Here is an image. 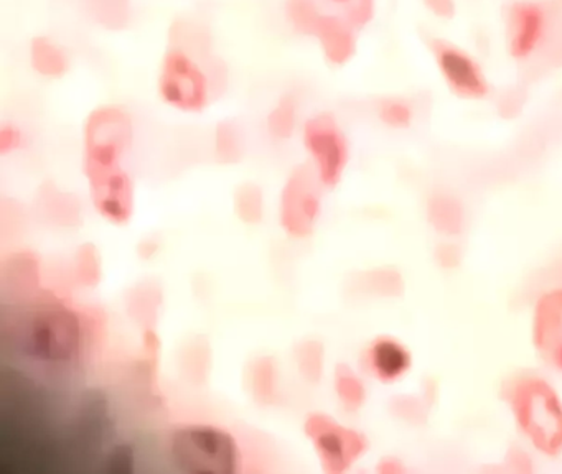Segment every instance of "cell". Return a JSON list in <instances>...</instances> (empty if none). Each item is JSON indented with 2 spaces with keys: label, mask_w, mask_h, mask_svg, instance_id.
<instances>
[{
  "label": "cell",
  "mask_w": 562,
  "mask_h": 474,
  "mask_svg": "<svg viewBox=\"0 0 562 474\" xmlns=\"http://www.w3.org/2000/svg\"><path fill=\"white\" fill-rule=\"evenodd\" d=\"M4 341L22 361L45 371L74 368L87 348V328L77 309L48 295L24 300L4 325Z\"/></svg>",
  "instance_id": "obj_1"
},
{
  "label": "cell",
  "mask_w": 562,
  "mask_h": 474,
  "mask_svg": "<svg viewBox=\"0 0 562 474\" xmlns=\"http://www.w3.org/2000/svg\"><path fill=\"white\" fill-rule=\"evenodd\" d=\"M225 81V66L215 56L202 58L182 46L170 45L160 59L157 91L176 111L200 114Z\"/></svg>",
  "instance_id": "obj_2"
},
{
  "label": "cell",
  "mask_w": 562,
  "mask_h": 474,
  "mask_svg": "<svg viewBox=\"0 0 562 474\" xmlns=\"http://www.w3.org/2000/svg\"><path fill=\"white\" fill-rule=\"evenodd\" d=\"M167 451L173 467L187 474H235L243 461L238 440L233 433L209 424L173 428Z\"/></svg>",
  "instance_id": "obj_3"
},
{
  "label": "cell",
  "mask_w": 562,
  "mask_h": 474,
  "mask_svg": "<svg viewBox=\"0 0 562 474\" xmlns=\"http://www.w3.org/2000/svg\"><path fill=\"white\" fill-rule=\"evenodd\" d=\"M509 407L529 443L548 456L562 451V400L548 381L522 375L508 391Z\"/></svg>",
  "instance_id": "obj_4"
},
{
  "label": "cell",
  "mask_w": 562,
  "mask_h": 474,
  "mask_svg": "<svg viewBox=\"0 0 562 474\" xmlns=\"http://www.w3.org/2000/svg\"><path fill=\"white\" fill-rule=\"evenodd\" d=\"M134 144V121L126 109L100 105L87 117L83 127L85 177L117 170Z\"/></svg>",
  "instance_id": "obj_5"
},
{
  "label": "cell",
  "mask_w": 562,
  "mask_h": 474,
  "mask_svg": "<svg viewBox=\"0 0 562 474\" xmlns=\"http://www.w3.org/2000/svg\"><path fill=\"white\" fill-rule=\"evenodd\" d=\"M302 142L322 184L337 187L350 161V145L335 115L330 112L311 115L302 127Z\"/></svg>",
  "instance_id": "obj_6"
},
{
  "label": "cell",
  "mask_w": 562,
  "mask_h": 474,
  "mask_svg": "<svg viewBox=\"0 0 562 474\" xmlns=\"http://www.w3.org/2000/svg\"><path fill=\"white\" fill-rule=\"evenodd\" d=\"M322 181L311 163L297 165L285 178L279 200L282 229L295 239L314 234L322 211Z\"/></svg>",
  "instance_id": "obj_7"
},
{
  "label": "cell",
  "mask_w": 562,
  "mask_h": 474,
  "mask_svg": "<svg viewBox=\"0 0 562 474\" xmlns=\"http://www.w3.org/2000/svg\"><path fill=\"white\" fill-rule=\"evenodd\" d=\"M304 431L328 474L345 473L368 450L363 433L338 424L334 417L322 411H314L305 418Z\"/></svg>",
  "instance_id": "obj_8"
},
{
  "label": "cell",
  "mask_w": 562,
  "mask_h": 474,
  "mask_svg": "<svg viewBox=\"0 0 562 474\" xmlns=\"http://www.w3.org/2000/svg\"><path fill=\"white\" fill-rule=\"evenodd\" d=\"M91 201L101 216L126 224L134 214V183L126 168L88 177Z\"/></svg>",
  "instance_id": "obj_9"
},
{
  "label": "cell",
  "mask_w": 562,
  "mask_h": 474,
  "mask_svg": "<svg viewBox=\"0 0 562 474\" xmlns=\"http://www.w3.org/2000/svg\"><path fill=\"white\" fill-rule=\"evenodd\" d=\"M532 342L542 361L562 372V289L544 293L536 303Z\"/></svg>",
  "instance_id": "obj_10"
},
{
  "label": "cell",
  "mask_w": 562,
  "mask_h": 474,
  "mask_svg": "<svg viewBox=\"0 0 562 474\" xmlns=\"http://www.w3.org/2000/svg\"><path fill=\"white\" fill-rule=\"evenodd\" d=\"M437 66L449 88L460 98L482 99L488 94V81L482 66L463 49L450 45L436 48Z\"/></svg>",
  "instance_id": "obj_11"
},
{
  "label": "cell",
  "mask_w": 562,
  "mask_h": 474,
  "mask_svg": "<svg viewBox=\"0 0 562 474\" xmlns=\"http://www.w3.org/2000/svg\"><path fill=\"white\" fill-rule=\"evenodd\" d=\"M546 29L548 20L539 3L528 0L513 3L508 16V52L512 58H529L544 40Z\"/></svg>",
  "instance_id": "obj_12"
},
{
  "label": "cell",
  "mask_w": 562,
  "mask_h": 474,
  "mask_svg": "<svg viewBox=\"0 0 562 474\" xmlns=\"http://www.w3.org/2000/svg\"><path fill=\"white\" fill-rule=\"evenodd\" d=\"M308 38L317 42L325 61L337 68L350 63L357 53V29L340 13L324 10Z\"/></svg>",
  "instance_id": "obj_13"
},
{
  "label": "cell",
  "mask_w": 562,
  "mask_h": 474,
  "mask_svg": "<svg viewBox=\"0 0 562 474\" xmlns=\"http://www.w3.org/2000/svg\"><path fill=\"white\" fill-rule=\"evenodd\" d=\"M364 361H367L368 371L378 381L394 382L409 371L413 359L406 346L401 345L396 339L383 336L371 342Z\"/></svg>",
  "instance_id": "obj_14"
},
{
  "label": "cell",
  "mask_w": 562,
  "mask_h": 474,
  "mask_svg": "<svg viewBox=\"0 0 562 474\" xmlns=\"http://www.w3.org/2000/svg\"><path fill=\"white\" fill-rule=\"evenodd\" d=\"M29 65L41 78H64L70 69V56L57 40L37 35L29 45Z\"/></svg>",
  "instance_id": "obj_15"
},
{
  "label": "cell",
  "mask_w": 562,
  "mask_h": 474,
  "mask_svg": "<svg viewBox=\"0 0 562 474\" xmlns=\"http://www.w3.org/2000/svg\"><path fill=\"white\" fill-rule=\"evenodd\" d=\"M248 387L252 400L262 407L278 402L279 365L272 356H259L252 359L248 368Z\"/></svg>",
  "instance_id": "obj_16"
},
{
  "label": "cell",
  "mask_w": 562,
  "mask_h": 474,
  "mask_svg": "<svg viewBox=\"0 0 562 474\" xmlns=\"http://www.w3.org/2000/svg\"><path fill=\"white\" fill-rule=\"evenodd\" d=\"M162 292L154 282H140L130 290L126 298V308L131 318L143 329L156 326L159 316Z\"/></svg>",
  "instance_id": "obj_17"
},
{
  "label": "cell",
  "mask_w": 562,
  "mask_h": 474,
  "mask_svg": "<svg viewBox=\"0 0 562 474\" xmlns=\"http://www.w3.org/2000/svg\"><path fill=\"white\" fill-rule=\"evenodd\" d=\"M212 368V349L209 341L196 336L182 346L179 352V369L190 384H205Z\"/></svg>",
  "instance_id": "obj_18"
},
{
  "label": "cell",
  "mask_w": 562,
  "mask_h": 474,
  "mask_svg": "<svg viewBox=\"0 0 562 474\" xmlns=\"http://www.w3.org/2000/svg\"><path fill=\"white\" fill-rule=\"evenodd\" d=\"M41 273H38V260L32 252H19L12 256L5 276H12V289L15 298L27 300L41 293Z\"/></svg>",
  "instance_id": "obj_19"
},
{
  "label": "cell",
  "mask_w": 562,
  "mask_h": 474,
  "mask_svg": "<svg viewBox=\"0 0 562 474\" xmlns=\"http://www.w3.org/2000/svg\"><path fill=\"white\" fill-rule=\"evenodd\" d=\"M299 102L291 92H285L276 102L266 119L269 135L276 140H289L297 131Z\"/></svg>",
  "instance_id": "obj_20"
},
{
  "label": "cell",
  "mask_w": 562,
  "mask_h": 474,
  "mask_svg": "<svg viewBox=\"0 0 562 474\" xmlns=\"http://www.w3.org/2000/svg\"><path fill=\"white\" fill-rule=\"evenodd\" d=\"M427 216H429L434 229L439 230L440 234L457 236L462 233L463 210L456 198L446 196V194L432 198Z\"/></svg>",
  "instance_id": "obj_21"
},
{
  "label": "cell",
  "mask_w": 562,
  "mask_h": 474,
  "mask_svg": "<svg viewBox=\"0 0 562 474\" xmlns=\"http://www.w3.org/2000/svg\"><path fill=\"white\" fill-rule=\"evenodd\" d=\"M299 374L307 384H321L325 372V348L317 339H304L294 348Z\"/></svg>",
  "instance_id": "obj_22"
},
{
  "label": "cell",
  "mask_w": 562,
  "mask_h": 474,
  "mask_svg": "<svg viewBox=\"0 0 562 474\" xmlns=\"http://www.w3.org/2000/svg\"><path fill=\"white\" fill-rule=\"evenodd\" d=\"M215 157L222 163H238L245 155V134L241 125L235 121H222L215 128L213 137Z\"/></svg>",
  "instance_id": "obj_23"
},
{
  "label": "cell",
  "mask_w": 562,
  "mask_h": 474,
  "mask_svg": "<svg viewBox=\"0 0 562 474\" xmlns=\"http://www.w3.org/2000/svg\"><path fill=\"white\" fill-rule=\"evenodd\" d=\"M334 387L340 404L348 411H357L367 400V387L360 375L348 364H337L334 372Z\"/></svg>",
  "instance_id": "obj_24"
},
{
  "label": "cell",
  "mask_w": 562,
  "mask_h": 474,
  "mask_svg": "<svg viewBox=\"0 0 562 474\" xmlns=\"http://www.w3.org/2000/svg\"><path fill=\"white\" fill-rule=\"evenodd\" d=\"M236 216L246 224H259L265 217V191L259 184L243 183L233 198Z\"/></svg>",
  "instance_id": "obj_25"
},
{
  "label": "cell",
  "mask_w": 562,
  "mask_h": 474,
  "mask_svg": "<svg viewBox=\"0 0 562 474\" xmlns=\"http://www.w3.org/2000/svg\"><path fill=\"white\" fill-rule=\"evenodd\" d=\"M322 12L324 9L318 0H284V19L289 29L307 38Z\"/></svg>",
  "instance_id": "obj_26"
},
{
  "label": "cell",
  "mask_w": 562,
  "mask_h": 474,
  "mask_svg": "<svg viewBox=\"0 0 562 474\" xmlns=\"http://www.w3.org/2000/svg\"><path fill=\"white\" fill-rule=\"evenodd\" d=\"M75 276L78 283L83 286H97L103 276V267H101V256L94 244L87 242L78 247L75 253Z\"/></svg>",
  "instance_id": "obj_27"
},
{
  "label": "cell",
  "mask_w": 562,
  "mask_h": 474,
  "mask_svg": "<svg viewBox=\"0 0 562 474\" xmlns=\"http://www.w3.org/2000/svg\"><path fill=\"white\" fill-rule=\"evenodd\" d=\"M363 285L368 292L380 296H394L403 292L400 273L391 269L371 270L364 275Z\"/></svg>",
  "instance_id": "obj_28"
},
{
  "label": "cell",
  "mask_w": 562,
  "mask_h": 474,
  "mask_svg": "<svg viewBox=\"0 0 562 474\" xmlns=\"http://www.w3.org/2000/svg\"><path fill=\"white\" fill-rule=\"evenodd\" d=\"M378 115L391 128H406L413 122V109L401 99H386L381 102Z\"/></svg>",
  "instance_id": "obj_29"
},
{
  "label": "cell",
  "mask_w": 562,
  "mask_h": 474,
  "mask_svg": "<svg viewBox=\"0 0 562 474\" xmlns=\"http://www.w3.org/2000/svg\"><path fill=\"white\" fill-rule=\"evenodd\" d=\"M47 200H45V211L52 214L55 221L58 223H74L78 216V206L75 204V201L71 198H68L67 194L60 193L58 190H52L50 194H48Z\"/></svg>",
  "instance_id": "obj_30"
},
{
  "label": "cell",
  "mask_w": 562,
  "mask_h": 474,
  "mask_svg": "<svg viewBox=\"0 0 562 474\" xmlns=\"http://www.w3.org/2000/svg\"><path fill=\"white\" fill-rule=\"evenodd\" d=\"M24 132H22L18 124L5 122L0 127V154H14V151L21 150L24 147Z\"/></svg>",
  "instance_id": "obj_31"
},
{
  "label": "cell",
  "mask_w": 562,
  "mask_h": 474,
  "mask_svg": "<svg viewBox=\"0 0 562 474\" xmlns=\"http://www.w3.org/2000/svg\"><path fill=\"white\" fill-rule=\"evenodd\" d=\"M374 13V0H353L350 5L345 9L344 15L355 29H361L367 25Z\"/></svg>",
  "instance_id": "obj_32"
},
{
  "label": "cell",
  "mask_w": 562,
  "mask_h": 474,
  "mask_svg": "<svg viewBox=\"0 0 562 474\" xmlns=\"http://www.w3.org/2000/svg\"><path fill=\"white\" fill-rule=\"evenodd\" d=\"M134 454L130 447H117L111 453L110 463L114 464L111 471L114 473H130L133 470Z\"/></svg>",
  "instance_id": "obj_33"
},
{
  "label": "cell",
  "mask_w": 562,
  "mask_h": 474,
  "mask_svg": "<svg viewBox=\"0 0 562 474\" xmlns=\"http://www.w3.org/2000/svg\"><path fill=\"white\" fill-rule=\"evenodd\" d=\"M157 252H159V240L154 239V237H146L137 246V253H139L140 259L149 260Z\"/></svg>",
  "instance_id": "obj_34"
},
{
  "label": "cell",
  "mask_w": 562,
  "mask_h": 474,
  "mask_svg": "<svg viewBox=\"0 0 562 474\" xmlns=\"http://www.w3.org/2000/svg\"><path fill=\"white\" fill-rule=\"evenodd\" d=\"M381 474H403L404 466L400 463V460H394V458H384L381 460V463L378 464L376 467Z\"/></svg>",
  "instance_id": "obj_35"
},
{
  "label": "cell",
  "mask_w": 562,
  "mask_h": 474,
  "mask_svg": "<svg viewBox=\"0 0 562 474\" xmlns=\"http://www.w3.org/2000/svg\"><path fill=\"white\" fill-rule=\"evenodd\" d=\"M426 3L437 15H450L453 10L452 0H426Z\"/></svg>",
  "instance_id": "obj_36"
},
{
  "label": "cell",
  "mask_w": 562,
  "mask_h": 474,
  "mask_svg": "<svg viewBox=\"0 0 562 474\" xmlns=\"http://www.w3.org/2000/svg\"><path fill=\"white\" fill-rule=\"evenodd\" d=\"M437 253H442V257H440V263H443V266H453V263L459 262V257H457V253H459V250L456 249L453 246H442V249L439 250Z\"/></svg>",
  "instance_id": "obj_37"
},
{
  "label": "cell",
  "mask_w": 562,
  "mask_h": 474,
  "mask_svg": "<svg viewBox=\"0 0 562 474\" xmlns=\"http://www.w3.org/2000/svg\"><path fill=\"white\" fill-rule=\"evenodd\" d=\"M327 2H330L331 5L344 7L345 10L353 0H327Z\"/></svg>",
  "instance_id": "obj_38"
}]
</instances>
